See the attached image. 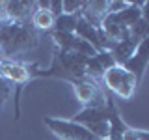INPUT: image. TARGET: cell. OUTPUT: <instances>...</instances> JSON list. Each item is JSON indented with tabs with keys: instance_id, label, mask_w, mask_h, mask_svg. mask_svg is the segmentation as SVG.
Instances as JSON below:
<instances>
[{
	"instance_id": "10",
	"label": "cell",
	"mask_w": 149,
	"mask_h": 140,
	"mask_svg": "<svg viewBox=\"0 0 149 140\" xmlns=\"http://www.w3.org/2000/svg\"><path fill=\"white\" fill-rule=\"evenodd\" d=\"M140 45V41L136 39H132V37H127V39H123V41H119V43H112L110 47V54L114 56V60H116V64L118 65H123L127 60L130 58V56L134 54V50H136V47Z\"/></svg>"
},
{
	"instance_id": "9",
	"label": "cell",
	"mask_w": 149,
	"mask_h": 140,
	"mask_svg": "<svg viewBox=\"0 0 149 140\" xmlns=\"http://www.w3.org/2000/svg\"><path fill=\"white\" fill-rule=\"evenodd\" d=\"M108 15V2L102 0H93V2H84V6L78 13V17H82L88 24L93 28H101L104 17Z\"/></svg>"
},
{
	"instance_id": "14",
	"label": "cell",
	"mask_w": 149,
	"mask_h": 140,
	"mask_svg": "<svg viewBox=\"0 0 149 140\" xmlns=\"http://www.w3.org/2000/svg\"><path fill=\"white\" fill-rule=\"evenodd\" d=\"M71 50H73V52H77V54H80V56H86V58H91V56L97 54V50L93 49L90 43L78 39L77 36H74V43H73V49H71Z\"/></svg>"
},
{
	"instance_id": "7",
	"label": "cell",
	"mask_w": 149,
	"mask_h": 140,
	"mask_svg": "<svg viewBox=\"0 0 149 140\" xmlns=\"http://www.w3.org/2000/svg\"><path fill=\"white\" fill-rule=\"evenodd\" d=\"M147 43H149V39L140 41V45L136 47L134 54L123 64V67L127 69L134 78H136L138 84L142 82V78H143V73H146V67H147V60H149V56H147Z\"/></svg>"
},
{
	"instance_id": "3",
	"label": "cell",
	"mask_w": 149,
	"mask_h": 140,
	"mask_svg": "<svg viewBox=\"0 0 149 140\" xmlns=\"http://www.w3.org/2000/svg\"><path fill=\"white\" fill-rule=\"evenodd\" d=\"M73 121L84 125L93 136H97L99 140H106L108 138V108L106 105L102 106H84L73 118Z\"/></svg>"
},
{
	"instance_id": "17",
	"label": "cell",
	"mask_w": 149,
	"mask_h": 140,
	"mask_svg": "<svg viewBox=\"0 0 149 140\" xmlns=\"http://www.w3.org/2000/svg\"><path fill=\"white\" fill-rule=\"evenodd\" d=\"M11 84L6 82L2 77H0V105H2L4 101H8L9 99V95H11Z\"/></svg>"
},
{
	"instance_id": "5",
	"label": "cell",
	"mask_w": 149,
	"mask_h": 140,
	"mask_svg": "<svg viewBox=\"0 0 149 140\" xmlns=\"http://www.w3.org/2000/svg\"><path fill=\"white\" fill-rule=\"evenodd\" d=\"M43 121L60 140H99L97 136H93L84 125L77 123V121H73V120L49 118V116H47Z\"/></svg>"
},
{
	"instance_id": "2",
	"label": "cell",
	"mask_w": 149,
	"mask_h": 140,
	"mask_svg": "<svg viewBox=\"0 0 149 140\" xmlns=\"http://www.w3.org/2000/svg\"><path fill=\"white\" fill-rule=\"evenodd\" d=\"M0 77L11 86H17L15 93V120L21 118V106H19V95L24 84L32 80V65H24L15 60H0Z\"/></svg>"
},
{
	"instance_id": "15",
	"label": "cell",
	"mask_w": 149,
	"mask_h": 140,
	"mask_svg": "<svg viewBox=\"0 0 149 140\" xmlns=\"http://www.w3.org/2000/svg\"><path fill=\"white\" fill-rule=\"evenodd\" d=\"M95 60L99 62V65L104 69V71H108L110 67L118 65V64H116V60H114V56L110 54V50H101V52H97L95 54Z\"/></svg>"
},
{
	"instance_id": "13",
	"label": "cell",
	"mask_w": 149,
	"mask_h": 140,
	"mask_svg": "<svg viewBox=\"0 0 149 140\" xmlns=\"http://www.w3.org/2000/svg\"><path fill=\"white\" fill-rule=\"evenodd\" d=\"M50 37H52L54 45L58 50H67L73 49V43H74V34H65V32H56V30H50Z\"/></svg>"
},
{
	"instance_id": "6",
	"label": "cell",
	"mask_w": 149,
	"mask_h": 140,
	"mask_svg": "<svg viewBox=\"0 0 149 140\" xmlns=\"http://www.w3.org/2000/svg\"><path fill=\"white\" fill-rule=\"evenodd\" d=\"M73 92L77 101L82 106H102L106 105V93L102 92V88L97 82H93L91 78H73L71 80Z\"/></svg>"
},
{
	"instance_id": "16",
	"label": "cell",
	"mask_w": 149,
	"mask_h": 140,
	"mask_svg": "<svg viewBox=\"0 0 149 140\" xmlns=\"http://www.w3.org/2000/svg\"><path fill=\"white\" fill-rule=\"evenodd\" d=\"M84 6V2H71V0H62V13H67V15H78L80 9Z\"/></svg>"
},
{
	"instance_id": "12",
	"label": "cell",
	"mask_w": 149,
	"mask_h": 140,
	"mask_svg": "<svg viewBox=\"0 0 149 140\" xmlns=\"http://www.w3.org/2000/svg\"><path fill=\"white\" fill-rule=\"evenodd\" d=\"M77 19H78V15H67V13H62V15L54 17L52 30H56V32H65V34H74Z\"/></svg>"
},
{
	"instance_id": "1",
	"label": "cell",
	"mask_w": 149,
	"mask_h": 140,
	"mask_svg": "<svg viewBox=\"0 0 149 140\" xmlns=\"http://www.w3.org/2000/svg\"><path fill=\"white\" fill-rule=\"evenodd\" d=\"M37 45V32L26 24H8L0 28V58L15 60L22 58Z\"/></svg>"
},
{
	"instance_id": "18",
	"label": "cell",
	"mask_w": 149,
	"mask_h": 140,
	"mask_svg": "<svg viewBox=\"0 0 149 140\" xmlns=\"http://www.w3.org/2000/svg\"><path fill=\"white\" fill-rule=\"evenodd\" d=\"M8 13H6V2H0V28L8 26Z\"/></svg>"
},
{
	"instance_id": "11",
	"label": "cell",
	"mask_w": 149,
	"mask_h": 140,
	"mask_svg": "<svg viewBox=\"0 0 149 140\" xmlns=\"http://www.w3.org/2000/svg\"><path fill=\"white\" fill-rule=\"evenodd\" d=\"M30 24L36 32H50L54 26V15L49 11V8H36V11L30 17Z\"/></svg>"
},
{
	"instance_id": "4",
	"label": "cell",
	"mask_w": 149,
	"mask_h": 140,
	"mask_svg": "<svg viewBox=\"0 0 149 140\" xmlns=\"http://www.w3.org/2000/svg\"><path fill=\"white\" fill-rule=\"evenodd\" d=\"M101 82L108 88L110 92H114L121 99H130L132 93L138 88V80L130 75L123 65H114L108 71H104Z\"/></svg>"
},
{
	"instance_id": "8",
	"label": "cell",
	"mask_w": 149,
	"mask_h": 140,
	"mask_svg": "<svg viewBox=\"0 0 149 140\" xmlns=\"http://www.w3.org/2000/svg\"><path fill=\"white\" fill-rule=\"evenodd\" d=\"M36 2H21V0L6 2L8 22L9 24H26V22H30V17L36 11Z\"/></svg>"
}]
</instances>
